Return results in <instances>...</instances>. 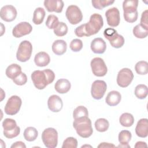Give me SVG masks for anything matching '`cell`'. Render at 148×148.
<instances>
[{"label":"cell","instance_id":"8d00e7d4","mask_svg":"<svg viewBox=\"0 0 148 148\" xmlns=\"http://www.w3.org/2000/svg\"><path fill=\"white\" fill-rule=\"evenodd\" d=\"M58 23V18L54 14H50L47 18L46 25L49 29H54L57 25Z\"/></svg>","mask_w":148,"mask_h":148},{"label":"cell","instance_id":"603a6c76","mask_svg":"<svg viewBox=\"0 0 148 148\" xmlns=\"http://www.w3.org/2000/svg\"><path fill=\"white\" fill-rule=\"evenodd\" d=\"M67 49V44L64 40H56L52 45V50L54 54L58 56L64 54Z\"/></svg>","mask_w":148,"mask_h":148},{"label":"cell","instance_id":"3957f363","mask_svg":"<svg viewBox=\"0 0 148 148\" xmlns=\"http://www.w3.org/2000/svg\"><path fill=\"white\" fill-rule=\"evenodd\" d=\"M73 127L77 134L82 138H87L92 134L91 121L88 116L75 119L73 122Z\"/></svg>","mask_w":148,"mask_h":148},{"label":"cell","instance_id":"ab89813d","mask_svg":"<svg viewBox=\"0 0 148 148\" xmlns=\"http://www.w3.org/2000/svg\"><path fill=\"white\" fill-rule=\"evenodd\" d=\"M13 81L17 85H18V86L24 85L27 82V75L24 73L21 72L18 76H17L15 79H14Z\"/></svg>","mask_w":148,"mask_h":148},{"label":"cell","instance_id":"484cf974","mask_svg":"<svg viewBox=\"0 0 148 148\" xmlns=\"http://www.w3.org/2000/svg\"><path fill=\"white\" fill-rule=\"evenodd\" d=\"M45 10L42 8H37L33 14L32 21L36 25H39L43 21L45 16Z\"/></svg>","mask_w":148,"mask_h":148},{"label":"cell","instance_id":"9c48e42d","mask_svg":"<svg viewBox=\"0 0 148 148\" xmlns=\"http://www.w3.org/2000/svg\"><path fill=\"white\" fill-rule=\"evenodd\" d=\"M21 104L22 101L19 97L12 95L8 99L4 108L5 113L8 115L17 114L20 109Z\"/></svg>","mask_w":148,"mask_h":148},{"label":"cell","instance_id":"ee69618b","mask_svg":"<svg viewBox=\"0 0 148 148\" xmlns=\"http://www.w3.org/2000/svg\"><path fill=\"white\" fill-rule=\"evenodd\" d=\"M115 145L112 144V143H106V142H102L98 146V147L100 148V147H115Z\"/></svg>","mask_w":148,"mask_h":148},{"label":"cell","instance_id":"7402d4cb","mask_svg":"<svg viewBox=\"0 0 148 148\" xmlns=\"http://www.w3.org/2000/svg\"><path fill=\"white\" fill-rule=\"evenodd\" d=\"M121 99V95L120 93L117 91H110L105 99L106 103L110 106L117 105Z\"/></svg>","mask_w":148,"mask_h":148},{"label":"cell","instance_id":"cb8c5ba5","mask_svg":"<svg viewBox=\"0 0 148 148\" xmlns=\"http://www.w3.org/2000/svg\"><path fill=\"white\" fill-rule=\"evenodd\" d=\"M5 73L7 77L13 80L21 73V68L17 64H12L7 67Z\"/></svg>","mask_w":148,"mask_h":148},{"label":"cell","instance_id":"f35d334b","mask_svg":"<svg viewBox=\"0 0 148 148\" xmlns=\"http://www.w3.org/2000/svg\"><path fill=\"white\" fill-rule=\"evenodd\" d=\"M71 50L74 52H78L80 51L83 47V42L80 39H73L69 45Z\"/></svg>","mask_w":148,"mask_h":148},{"label":"cell","instance_id":"ffe728a7","mask_svg":"<svg viewBox=\"0 0 148 148\" xmlns=\"http://www.w3.org/2000/svg\"><path fill=\"white\" fill-rule=\"evenodd\" d=\"M71 87L70 82L66 79H60L58 80L55 85L54 88L56 91L60 94H65L68 92Z\"/></svg>","mask_w":148,"mask_h":148},{"label":"cell","instance_id":"6da1fadb","mask_svg":"<svg viewBox=\"0 0 148 148\" xmlns=\"http://www.w3.org/2000/svg\"><path fill=\"white\" fill-rule=\"evenodd\" d=\"M103 25L102 16L98 13L92 14L88 23L82 24L75 29V34L78 37L90 36L98 33Z\"/></svg>","mask_w":148,"mask_h":148},{"label":"cell","instance_id":"e0dca14e","mask_svg":"<svg viewBox=\"0 0 148 148\" xmlns=\"http://www.w3.org/2000/svg\"><path fill=\"white\" fill-rule=\"evenodd\" d=\"M47 106L51 111L53 112H58L62 108V101L59 96L57 95H52L48 99Z\"/></svg>","mask_w":148,"mask_h":148},{"label":"cell","instance_id":"d590c367","mask_svg":"<svg viewBox=\"0 0 148 148\" xmlns=\"http://www.w3.org/2000/svg\"><path fill=\"white\" fill-rule=\"evenodd\" d=\"M132 135L130 131L128 130H122L119 134V141L120 144H128L131 140Z\"/></svg>","mask_w":148,"mask_h":148},{"label":"cell","instance_id":"d6a6232c","mask_svg":"<svg viewBox=\"0 0 148 148\" xmlns=\"http://www.w3.org/2000/svg\"><path fill=\"white\" fill-rule=\"evenodd\" d=\"M148 64L146 61H140L138 62L135 65V69L136 72L140 75H146L148 72L147 69Z\"/></svg>","mask_w":148,"mask_h":148},{"label":"cell","instance_id":"1f68e13d","mask_svg":"<svg viewBox=\"0 0 148 148\" xmlns=\"http://www.w3.org/2000/svg\"><path fill=\"white\" fill-rule=\"evenodd\" d=\"M53 29L54 34L57 36H64L68 32V27L66 24L63 22H59Z\"/></svg>","mask_w":148,"mask_h":148},{"label":"cell","instance_id":"bcb514c9","mask_svg":"<svg viewBox=\"0 0 148 148\" xmlns=\"http://www.w3.org/2000/svg\"><path fill=\"white\" fill-rule=\"evenodd\" d=\"M118 147H127V148H130V146L128 144H120L118 146Z\"/></svg>","mask_w":148,"mask_h":148},{"label":"cell","instance_id":"9a60e30c","mask_svg":"<svg viewBox=\"0 0 148 148\" xmlns=\"http://www.w3.org/2000/svg\"><path fill=\"white\" fill-rule=\"evenodd\" d=\"M17 10L13 5H8L3 6L0 12V16L2 20L6 22L13 21L17 16Z\"/></svg>","mask_w":148,"mask_h":148},{"label":"cell","instance_id":"4fadbf2b","mask_svg":"<svg viewBox=\"0 0 148 148\" xmlns=\"http://www.w3.org/2000/svg\"><path fill=\"white\" fill-rule=\"evenodd\" d=\"M105 16L108 24L110 27H117L120 21V12L117 8L113 7L109 9L105 12Z\"/></svg>","mask_w":148,"mask_h":148},{"label":"cell","instance_id":"f6af8a7d","mask_svg":"<svg viewBox=\"0 0 148 148\" xmlns=\"http://www.w3.org/2000/svg\"><path fill=\"white\" fill-rule=\"evenodd\" d=\"M147 144L145 142L139 141L137 142L135 145V148H140V147H147Z\"/></svg>","mask_w":148,"mask_h":148},{"label":"cell","instance_id":"f1b7e54d","mask_svg":"<svg viewBox=\"0 0 148 148\" xmlns=\"http://www.w3.org/2000/svg\"><path fill=\"white\" fill-rule=\"evenodd\" d=\"M132 32L134 35L137 38L143 39L148 35V29L145 28L140 24L134 27Z\"/></svg>","mask_w":148,"mask_h":148},{"label":"cell","instance_id":"44dd1931","mask_svg":"<svg viewBox=\"0 0 148 148\" xmlns=\"http://www.w3.org/2000/svg\"><path fill=\"white\" fill-rule=\"evenodd\" d=\"M50 58L49 55L45 51L38 53L34 58V62L35 64L40 67L47 66L50 63Z\"/></svg>","mask_w":148,"mask_h":148},{"label":"cell","instance_id":"f546056e","mask_svg":"<svg viewBox=\"0 0 148 148\" xmlns=\"http://www.w3.org/2000/svg\"><path fill=\"white\" fill-rule=\"evenodd\" d=\"M109 127V121L103 118L97 119L95 122V127L98 132H103L106 131Z\"/></svg>","mask_w":148,"mask_h":148},{"label":"cell","instance_id":"30bf717a","mask_svg":"<svg viewBox=\"0 0 148 148\" xmlns=\"http://www.w3.org/2000/svg\"><path fill=\"white\" fill-rule=\"evenodd\" d=\"M134 79V74L131 69L124 68L121 69L117 76V83L121 87H127L132 82Z\"/></svg>","mask_w":148,"mask_h":148},{"label":"cell","instance_id":"d4e9b609","mask_svg":"<svg viewBox=\"0 0 148 148\" xmlns=\"http://www.w3.org/2000/svg\"><path fill=\"white\" fill-rule=\"evenodd\" d=\"M138 1L125 0L123 2V9L124 13H131L137 11Z\"/></svg>","mask_w":148,"mask_h":148},{"label":"cell","instance_id":"ba28073f","mask_svg":"<svg viewBox=\"0 0 148 148\" xmlns=\"http://www.w3.org/2000/svg\"><path fill=\"white\" fill-rule=\"evenodd\" d=\"M65 16L69 23L72 25L79 23L83 19V14L80 8L74 5H70L67 8Z\"/></svg>","mask_w":148,"mask_h":148},{"label":"cell","instance_id":"7c38bea8","mask_svg":"<svg viewBox=\"0 0 148 148\" xmlns=\"http://www.w3.org/2000/svg\"><path fill=\"white\" fill-rule=\"evenodd\" d=\"M106 89L107 85L105 81L101 80H95L91 85V96L95 99H101L105 95Z\"/></svg>","mask_w":148,"mask_h":148},{"label":"cell","instance_id":"7a4b0ae2","mask_svg":"<svg viewBox=\"0 0 148 148\" xmlns=\"http://www.w3.org/2000/svg\"><path fill=\"white\" fill-rule=\"evenodd\" d=\"M54 79V72L49 69L35 71L31 74V79L34 85L39 90L44 89L48 84L51 83Z\"/></svg>","mask_w":148,"mask_h":148},{"label":"cell","instance_id":"d6986e66","mask_svg":"<svg viewBox=\"0 0 148 148\" xmlns=\"http://www.w3.org/2000/svg\"><path fill=\"white\" fill-rule=\"evenodd\" d=\"M136 135L140 138H146L148 135V120L147 119H140L135 128Z\"/></svg>","mask_w":148,"mask_h":148},{"label":"cell","instance_id":"2e32d148","mask_svg":"<svg viewBox=\"0 0 148 148\" xmlns=\"http://www.w3.org/2000/svg\"><path fill=\"white\" fill-rule=\"evenodd\" d=\"M64 5V2L61 0H45L44 1V6L49 12L61 13Z\"/></svg>","mask_w":148,"mask_h":148},{"label":"cell","instance_id":"e575fe53","mask_svg":"<svg viewBox=\"0 0 148 148\" xmlns=\"http://www.w3.org/2000/svg\"><path fill=\"white\" fill-rule=\"evenodd\" d=\"M114 2V1L111 0H92V5L95 9L102 10L104 8L108 6Z\"/></svg>","mask_w":148,"mask_h":148},{"label":"cell","instance_id":"5b68a950","mask_svg":"<svg viewBox=\"0 0 148 148\" xmlns=\"http://www.w3.org/2000/svg\"><path fill=\"white\" fill-rule=\"evenodd\" d=\"M3 135L8 138L12 139L17 136L20 132V128L17 125L16 122L12 119H5L2 122Z\"/></svg>","mask_w":148,"mask_h":148},{"label":"cell","instance_id":"74e56055","mask_svg":"<svg viewBox=\"0 0 148 148\" xmlns=\"http://www.w3.org/2000/svg\"><path fill=\"white\" fill-rule=\"evenodd\" d=\"M77 140L73 137H68L65 139L62 143V148H76Z\"/></svg>","mask_w":148,"mask_h":148},{"label":"cell","instance_id":"277c9868","mask_svg":"<svg viewBox=\"0 0 148 148\" xmlns=\"http://www.w3.org/2000/svg\"><path fill=\"white\" fill-rule=\"evenodd\" d=\"M103 35L107 39L113 47L120 48L124 44L123 36L119 34L117 31L112 28H108L105 29Z\"/></svg>","mask_w":148,"mask_h":148},{"label":"cell","instance_id":"60d3db41","mask_svg":"<svg viewBox=\"0 0 148 148\" xmlns=\"http://www.w3.org/2000/svg\"><path fill=\"white\" fill-rule=\"evenodd\" d=\"M124 20L130 23H132L137 20L138 13V11L131 13H123Z\"/></svg>","mask_w":148,"mask_h":148},{"label":"cell","instance_id":"83f0119b","mask_svg":"<svg viewBox=\"0 0 148 148\" xmlns=\"http://www.w3.org/2000/svg\"><path fill=\"white\" fill-rule=\"evenodd\" d=\"M38 132L37 130L32 127H28L25 128L24 131V138L28 142H32L35 140L38 137Z\"/></svg>","mask_w":148,"mask_h":148},{"label":"cell","instance_id":"52a82bcc","mask_svg":"<svg viewBox=\"0 0 148 148\" xmlns=\"http://www.w3.org/2000/svg\"><path fill=\"white\" fill-rule=\"evenodd\" d=\"M32 51V46L28 40L22 41L18 47L16 58L20 62H26L29 60Z\"/></svg>","mask_w":148,"mask_h":148},{"label":"cell","instance_id":"836d02e7","mask_svg":"<svg viewBox=\"0 0 148 148\" xmlns=\"http://www.w3.org/2000/svg\"><path fill=\"white\" fill-rule=\"evenodd\" d=\"M88 116V113L87 108L83 106H79L76 108L73 112V117L75 119L83 117Z\"/></svg>","mask_w":148,"mask_h":148},{"label":"cell","instance_id":"ac0fdd59","mask_svg":"<svg viewBox=\"0 0 148 148\" xmlns=\"http://www.w3.org/2000/svg\"><path fill=\"white\" fill-rule=\"evenodd\" d=\"M90 47L93 53L103 54L106 49V44L101 38H97L92 40Z\"/></svg>","mask_w":148,"mask_h":148},{"label":"cell","instance_id":"4dcf8cb0","mask_svg":"<svg viewBox=\"0 0 148 148\" xmlns=\"http://www.w3.org/2000/svg\"><path fill=\"white\" fill-rule=\"evenodd\" d=\"M147 87L145 84H138L135 88L134 94L135 96L140 99H145L147 95Z\"/></svg>","mask_w":148,"mask_h":148},{"label":"cell","instance_id":"4316f807","mask_svg":"<svg viewBox=\"0 0 148 148\" xmlns=\"http://www.w3.org/2000/svg\"><path fill=\"white\" fill-rule=\"evenodd\" d=\"M119 122L122 126L130 127L132 126L134 123V117L131 113H124L120 116Z\"/></svg>","mask_w":148,"mask_h":148},{"label":"cell","instance_id":"7bdbcfd3","mask_svg":"<svg viewBox=\"0 0 148 148\" xmlns=\"http://www.w3.org/2000/svg\"><path fill=\"white\" fill-rule=\"evenodd\" d=\"M25 148L26 146L24 144V142H21V141H17L14 142L12 146H11V148Z\"/></svg>","mask_w":148,"mask_h":148},{"label":"cell","instance_id":"8fae6325","mask_svg":"<svg viewBox=\"0 0 148 148\" xmlns=\"http://www.w3.org/2000/svg\"><path fill=\"white\" fill-rule=\"evenodd\" d=\"M92 72L93 74L98 77L104 76L107 72L108 68L103 60L99 57L93 58L90 62Z\"/></svg>","mask_w":148,"mask_h":148},{"label":"cell","instance_id":"5bb4252c","mask_svg":"<svg viewBox=\"0 0 148 148\" xmlns=\"http://www.w3.org/2000/svg\"><path fill=\"white\" fill-rule=\"evenodd\" d=\"M32 30L31 25L28 22H21L17 24L12 30V34L15 38H21L29 34Z\"/></svg>","mask_w":148,"mask_h":148},{"label":"cell","instance_id":"b9f144b4","mask_svg":"<svg viewBox=\"0 0 148 148\" xmlns=\"http://www.w3.org/2000/svg\"><path fill=\"white\" fill-rule=\"evenodd\" d=\"M143 27L148 29V10H145L142 13L140 18V24Z\"/></svg>","mask_w":148,"mask_h":148},{"label":"cell","instance_id":"8992f818","mask_svg":"<svg viewBox=\"0 0 148 148\" xmlns=\"http://www.w3.org/2000/svg\"><path fill=\"white\" fill-rule=\"evenodd\" d=\"M42 139L47 148H54L58 143V132L53 128L45 129L42 134Z\"/></svg>","mask_w":148,"mask_h":148}]
</instances>
